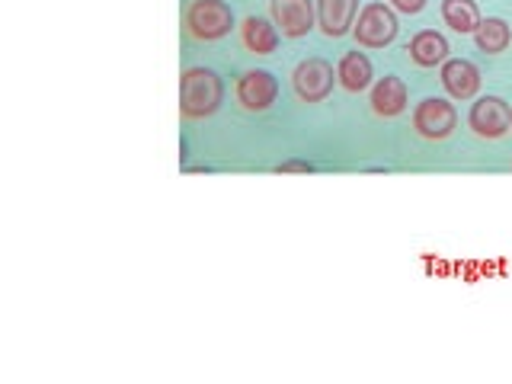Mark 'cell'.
Segmentation results:
<instances>
[{
  "instance_id": "6da1fadb",
  "label": "cell",
  "mask_w": 512,
  "mask_h": 384,
  "mask_svg": "<svg viewBox=\"0 0 512 384\" xmlns=\"http://www.w3.org/2000/svg\"><path fill=\"white\" fill-rule=\"evenodd\" d=\"M224 100V84L212 68H186L180 74V116L186 122L208 119L221 109Z\"/></svg>"
},
{
  "instance_id": "7a4b0ae2",
  "label": "cell",
  "mask_w": 512,
  "mask_h": 384,
  "mask_svg": "<svg viewBox=\"0 0 512 384\" xmlns=\"http://www.w3.org/2000/svg\"><path fill=\"white\" fill-rule=\"evenodd\" d=\"M183 29L196 42H218L234 29V10L224 0H192L183 13Z\"/></svg>"
},
{
  "instance_id": "3957f363",
  "label": "cell",
  "mask_w": 512,
  "mask_h": 384,
  "mask_svg": "<svg viewBox=\"0 0 512 384\" xmlns=\"http://www.w3.org/2000/svg\"><path fill=\"white\" fill-rule=\"evenodd\" d=\"M397 32V10L391 4H381V0H368L356 16V26H352V36L362 48H388L397 39Z\"/></svg>"
},
{
  "instance_id": "277c9868",
  "label": "cell",
  "mask_w": 512,
  "mask_h": 384,
  "mask_svg": "<svg viewBox=\"0 0 512 384\" xmlns=\"http://www.w3.org/2000/svg\"><path fill=\"white\" fill-rule=\"evenodd\" d=\"M333 84H336V71L327 58H317V55L304 58L292 71V90L301 103H324L333 93Z\"/></svg>"
},
{
  "instance_id": "5b68a950",
  "label": "cell",
  "mask_w": 512,
  "mask_h": 384,
  "mask_svg": "<svg viewBox=\"0 0 512 384\" xmlns=\"http://www.w3.org/2000/svg\"><path fill=\"white\" fill-rule=\"evenodd\" d=\"M413 128L426 141H445L458 128V112L442 96H426L413 106Z\"/></svg>"
},
{
  "instance_id": "8992f818",
  "label": "cell",
  "mask_w": 512,
  "mask_h": 384,
  "mask_svg": "<svg viewBox=\"0 0 512 384\" xmlns=\"http://www.w3.org/2000/svg\"><path fill=\"white\" fill-rule=\"evenodd\" d=\"M468 128L484 141L503 138V135H509V128H512V106L503 100V96H480V100L471 103Z\"/></svg>"
},
{
  "instance_id": "52a82bcc",
  "label": "cell",
  "mask_w": 512,
  "mask_h": 384,
  "mask_svg": "<svg viewBox=\"0 0 512 384\" xmlns=\"http://www.w3.org/2000/svg\"><path fill=\"white\" fill-rule=\"evenodd\" d=\"M269 16L285 39H301L317 26L314 0H269Z\"/></svg>"
},
{
  "instance_id": "ba28073f",
  "label": "cell",
  "mask_w": 512,
  "mask_h": 384,
  "mask_svg": "<svg viewBox=\"0 0 512 384\" xmlns=\"http://www.w3.org/2000/svg\"><path fill=\"white\" fill-rule=\"evenodd\" d=\"M234 96H237V106L244 112H266L279 96V80L263 68L244 71L234 84Z\"/></svg>"
},
{
  "instance_id": "9c48e42d",
  "label": "cell",
  "mask_w": 512,
  "mask_h": 384,
  "mask_svg": "<svg viewBox=\"0 0 512 384\" xmlns=\"http://www.w3.org/2000/svg\"><path fill=\"white\" fill-rule=\"evenodd\" d=\"M439 80H442V87H445L448 96H452V100L464 103V100H474L477 90H480V80H484V77H480V68H477L474 61H468V58H448L442 64Z\"/></svg>"
},
{
  "instance_id": "30bf717a",
  "label": "cell",
  "mask_w": 512,
  "mask_h": 384,
  "mask_svg": "<svg viewBox=\"0 0 512 384\" xmlns=\"http://www.w3.org/2000/svg\"><path fill=\"white\" fill-rule=\"evenodd\" d=\"M368 103H372V112H375L378 119H397V116H404L407 103H410L407 84L400 77H394V74H384V77L375 80Z\"/></svg>"
},
{
  "instance_id": "8fae6325",
  "label": "cell",
  "mask_w": 512,
  "mask_h": 384,
  "mask_svg": "<svg viewBox=\"0 0 512 384\" xmlns=\"http://www.w3.org/2000/svg\"><path fill=\"white\" fill-rule=\"evenodd\" d=\"M317 4V26L327 39H343L356 26L359 0H314Z\"/></svg>"
},
{
  "instance_id": "7c38bea8",
  "label": "cell",
  "mask_w": 512,
  "mask_h": 384,
  "mask_svg": "<svg viewBox=\"0 0 512 384\" xmlns=\"http://www.w3.org/2000/svg\"><path fill=\"white\" fill-rule=\"evenodd\" d=\"M372 77H375V68H372V58L365 52H346L340 61H336V84H340L346 93H362L372 87Z\"/></svg>"
},
{
  "instance_id": "4fadbf2b",
  "label": "cell",
  "mask_w": 512,
  "mask_h": 384,
  "mask_svg": "<svg viewBox=\"0 0 512 384\" xmlns=\"http://www.w3.org/2000/svg\"><path fill=\"white\" fill-rule=\"evenodd\" d=\"M448 52H452V48H448V39L436 29H420L407 45V55L416 68H436V64H445Z\"/></svg>"
},
{
  "instance_id": "5bb4252c",
  "label": "cell",
  "mask_w": 512,
  "mask_h": 384,
  "mask_svg": "<svg viewBox=\"0 0 512 384\" xmlns=\"http://www.w3.org/2000/svg\"><path fill=\"white\" fill-rule=\"evenodd\" d=\"M279 36L282 32L276 29V23L263 20V16H247L240 23V42L250 55H272L279 48Z\"/></svg>"
},
{
  "instance_id": "9a60e30c",
  "label": "cell",
  "mask_w": 512,
  "mask_h": 384,
  "mask_svg": "<svg viewBox=\"0 0 512 384\" xmlns=\"http://www.w3.org/2000/svg\"><path fill=\"white\" fill-rule=\"evenodd\" d=\"M442 20L448 29L461 32V36H474L484 16H480V7L474 0H442Z\"/></svg>"
},
{
  "instance_id": "2e32d148",
  "label": "cell",
  "mask_w": 512,
  "mask_h": 384,
  "mask_svg": "<svg viewBox=\"0 0 512 384\" xmlns=\"http://www.w3.org/2000/svg\"><path fill=\"white\" fill-rule=\"evenodd\" d=\"M474 42H477L480 52L503 55L512 42V26L506 20H500V16H487V20H480V26L474 32Z\"/></svg>"
},
{
  "instance_id": "e0dca14e",
  "label": "cell",
  "mask_w": 512,
  "mask_h": 384,
  "mask_svg": "<svg viewBox=\"0 0 512 384\" xmlns=\"http://www.w3.org/2000/svg\"><path fill=\"white\" fill-rule=\"evenodd\" d=\"M272 170L276 173H314V164H308V160H285V164H276Z\"/></svg>"
},
{
  "instance_id": "ac0fdd59",
  "label": "cell",
  "mask_w": 512,
  "mask_h": 384,
  "mask_svg": "<svg viewBox=\"0 0 512 384\" xmlns=\"http://www.w3.org/2000/svg\"><path fill=\"white\" fill-rule=\"evenodd\" d=\"M391 7L397 13H407V16H416L423 7H426V0H391Z\"/></svg>"
}]
</instances>
